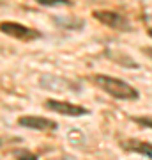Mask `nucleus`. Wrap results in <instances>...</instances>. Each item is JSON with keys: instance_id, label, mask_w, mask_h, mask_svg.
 Returning a JSON list of instances; mask_svg holds the SVG:
<instances>
[{"instance_id": "obj_1", "label": "nucleus", "mask_w": 152, "mask_h": 160, "mask_svg": "<svg viewBox=\"0 0 152 160\" xmlns=\"http://www.w3.org/2000/svg\"><path fill=\"white\" fill-rule=\"evenodd\" d=\"M94 84L104 92H108L110 96L117 98V100H138V96H140V92L133 86H129L127 82L120 78L110 77V75H96Z\"/></svg>"}, {"instance_id": "obj_2", "label": "nucleus", "mask_w": 152, "mask_h": 160, "mask_svg": "<svg viewBox=\"0 0 152 160\" xmlns=\"http://www.w3.org/2000/svg\"><path fill=\"white\" fill-rule=\"evenodd\" d=\"M0 32L9 36V38H14V39L25 41V43L41 38L39 30L32 29V27H27V25L18 23V22H0Z\"/></svg>"}, {"instance_id": "obj_3", "label": "nucleus", "mask_w": 152, "mask_h": 160, "mask_svg": "<svg viewBox=\"0 0 152 160\" xmlns=\"http://www.w3.org/2000/svg\"><path fill=\"white\" fill-rule=\"evenodd\" d=\"M94 18H96L97 22L104 23L106 27L113 30H120V32H129L131 30V23L129 20L122 14V12H117V11H94L92 12Z\"/></svg>"}, {"instance_id": "obj_4", "label": "nucleus", "mask_w": 152, "mask_h": 160, "mask_svg": "<svg viewBox=\"0 0 152 160\" xmlns=\"http://www.w3.org/2000/svg\"><path fill=\"white\" fill-rule=\"evenodd\" d=\"M44 107L51 112H57V114H62V116H71V118H80V116L89 114V110L81 107V105H73V103L58 102V100H48V102H44Z\"/></svg>"}, {"instance_id": "obj_5", "label": "nucleus", "mask_w": 152, "mask_h": 160, "mask_svg": "<svg viewBox=\"0 0 152 160\" xmlns=\"http://www.w3.org/2000/svg\"><path fill=\"white\" fill-rule=\"evenodd\" d=\"M18 125L23 128H30V130H39V132H55L58 128L53 119L48 118H41V116H21L18 118Z\"/></svg>"}, {"instance_id": "obj_6", "label": "nucleus", "mask_w": 152, "mask_h": 160, "mask_svg": "<svg viewBox=\"0 0 152 160\" xmlns=\"http://www.w3.org/2000/svg\"><path fill=\"white\" fill-rule=\"evenodd\" d=\"M124 149L127 151H133V153H138L141 157H149L152 158V144L147 142V141H140V139H127V141H122L120 144Z\"/></svg>"}, {"instance_id": "obj_7", "label": "nucleus", "mask_w": 152, "mask_h": 160, "mask_svg": "<svg viewBox=\"0 0 152 160\" xmlns=\"http://www.w3.org/2000/svg\"><path fill=\"white\" fill-rule=\"evenodd\" d=\"M37 4L46 7H57V6H73V0H35Z\"/></svg>"}, {"instance_id": "obj_8", "label": "nucleus", "mask_w": 152, "mask_h": 160, "mask_svg": "<svg viewBox=\"0 0 152 160\" xmlns=\"http://www.w3.org/2000/svg\"><path fill=\"white\" fill-rule=\"evenodd\" d=\"M133 121H135V123H138V125H141V126L152 128V118H133Z\"/></svg>"}, {"instance_id": "obj_9", "label": "nucleus", "mask_w": 152, "mask_h": 160, "mask_svg": "<svg viewBox=\"0 0 152 160\" xmlns=\"http://www.w3.org/2000/svg\"><path fill=\"white\" fill-rule=\"evenodd\" d=\"M18 160H37V155H32V153H21Z\"/></svg>"}]
</instances>
